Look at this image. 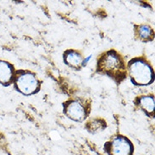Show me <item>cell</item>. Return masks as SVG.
Here are the masks:
<instances>
[{
  "instance_id": "obj_1",
  "label": "cell",
  "mask_w": 155,
  "mask_h": 155,
  "mask_svg": "<svg viewBox=\"0 0 155 155\" xmlns=\"http://www.w3.org/2000/svg\"><path fill=\"white\" fill-rule=\"evenodd\" d=\"M97 71L120 82L126 78V65L120 55L114 50H109L101 56L97 61Z\"/></svg>"
},
{
  "instance_id": "obj_2",
  "label": "cell",
  "mask_w": 155,
  "mask_h": 155,
  "mask_svg": "<svg viewBox=\"0 0 155 155\" xmlns=\"http://www.w3.org/2000/svg\"><path fill=\"white\" fill-rule=\"evenodd\" d=\"M131 81L137 86H147L153 81L154 74L151 65L145 59L135 58L128 64Z\"/></svg>"
},
{
  "instance_id": "obj_3",
  "label": "cell",
  "mask_w": 155,
  "mask_h": 155,
  "mask_svg": "<svg viewBox=\"0 0 155 155\" xmlns=\"http://www.w3.org/2000/svg\"><path fill=\"white\" fill-rule=\"evenodd\" d=\"M15 85L20 92L24 95H31L38 92L39 82L31 72L19 71L15 76Z\"/></svg>"
},
{
  "instance_id": "obj_4",
  "label": "cell",
  "mask_w": 155,
  "mask_h": 155,
  "mask_svg": "<svg viewBox=\"0 0 155 155\" xmlns=\"http://www.w3.org/2000/svg\"><path fill=\"white\" fill-rule=\"evenodd\" d=\"M104 150L109 155H132L133 145L126 137L117 136L105 143Z\"/></svg>"
},
{
  "instance_id": "obj_5",
  "label": "cell",
  "mask_w": 155,
  "mask_h": 155,
  "mask_svg": "<svg viewBox=\"0 0 155 155\" xmlns=\"http://www.w3.org/2000/svg\"><path fill=\"white\" fill-rule=\"evenodd\" d=\"M64 113L75 121H82L87 116L86 109L77 100H71L65 103L64 105Z\"/></svg>"
},
{
  "instance_id": "obj_6",
  "label": "cell",
  "mask_w": 155,
  "mask_h": 155,
  "mask_svg": "<svg viewBox=\"0 0 155 155\" xmlns=\"http://www.w3.org/2000/svg\"><path fill=\"white\" fill-rule=\"evenodd\" d=\"M14 75L13 66L3 60H0V83L3 85H8L11 82Z\"/></svg>"
},
{
  "instance_id": "obj_7",
  "label": "cell",
  "mask_w": 155,
  "mask_h": 155,
  "mask_svg": "<svg viewBox=\"0 0 155 155\" xmlns=\"http://www.w3.org/2000/svg\"><path fill=\"white\" fill-rule=\"evenodd\" d=\"M64 60L66 64L71 67L78 68L83 63V59L78 52L74 50H67L64 54Z\"/></svg>"
},
{
  "instance_id": "obj_8",
  "label": "cell",
  "mask_w": 155,
  "mask_h": 155,
  "mask_svg": "<svg viewBox=\"0 0 155 155\" xmlns=\"http://www.w3.org/2000/svg\"><path fill=\"white\" fill-rule=\"evenodd\" d=\"M138 104L142 109L147 114H152L154 111V97L152 96L140 97L138 99Z\"/></svg>"
},
{
  "instance_id": "obj_9",
  "label": "cell",
  "mask_w": 155,
  "mask_h": 155,
  "mask_svg": "<svg viewBox=\"0 0 155 155\" xmlns=\"http://www.w3.org/2000/svg\"><path fill=\"white\" fill-rule=\"evenodd\" d=\"M138 36L143 40H151L153 38V31L147 25H141L138 26Z\"/></svg>"
}]
</instances>
